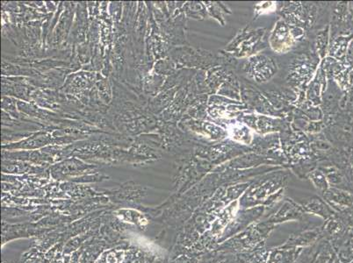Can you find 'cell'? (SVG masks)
<instances>
[{"instance_id":"obj_1","label":"cell","mask_w":353,"mask_h":263,"mask_svg":"<svg viewBox=\"0 0 353 263\" xmlns=\"http://www.w3.org/2000/svg\"><path fill=\"white\" fill-rule=\"evenodd\" d=\"M237 210L238 207L235 206L233 203L232 206L227 207V209L225 210L224 212L220 214L219 218L216 219L215 224L213 226L212 230L214 234H222V232L224 231L226 226H227L228 223L232 221V219L235 218V216L237 215Z\"/></svg>"}]
</instances>
